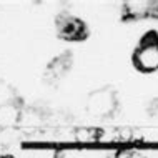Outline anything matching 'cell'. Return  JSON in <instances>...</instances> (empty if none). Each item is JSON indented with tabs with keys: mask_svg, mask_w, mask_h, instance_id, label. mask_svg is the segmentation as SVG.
<instances>
[{
	"mask_svg": "<svg viewBox=\"0 0 158 158\" xmlns=\"http://www.w3.org/2000/svg\"><path fill=\"white\" fill-rule=\"evenodd\" d=\"M118 158H131V152L130 150H123L118 153Z\"/></svg>",
	"mask_w": 158,
	"mask_h": 158,
	"instance_id": "3",
	"label": "cell"
},
{
	"mask_svg": "<svg viewBox=\"0 0 158 158\" xmlns=\"http://www.w3.org/2000/svg\"><path fill=\"white\" fill-rule=\"evenodd\" d=\"M135 65L143 72H153L158 68V40L152 33V40L145 38L143 44L133 55Z\"/></svg>",
	"mask_w": 158,
	"mask_h": 158,
	"instance_id": "1",
	"label": "cell"
},
{
	"mask_svg": "<svg viewBox=\"0 0 158 158\" xmlns=\"http://www.w3.org/2000/svg\"><path fill=\"white\" fill-rule=\"evenodd\" d=\"M97 135V131L93 130H88V128H80V130L75 131V138L78 143H88L92 142V136Z\"/></svg>",
	"mask_w": 158,
	"mask_h": 158,
	"instance_id": "2",
	"label": "cell"
},
{
	"mask_svg": "<svg viewBox=\"0 0 158 158\" xmlns=\"http://www.w3.org/2000/svg\"><path fill=\"white\" fill-rule=\"evenodd\" d=\"M2 158H15V156H14V155H3Z\"/></svg>",
	"mask_w": 158,
	"mask_h": 158,
	"instance_id": "4",
	"label": "cell"
}]
</instances>
